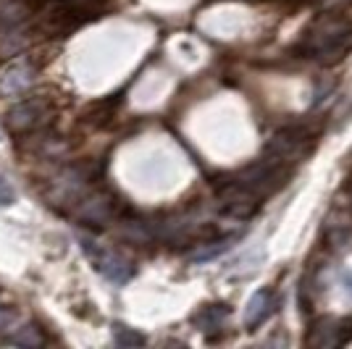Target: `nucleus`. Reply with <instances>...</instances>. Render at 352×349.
Listing matches in <instances>:
<instances>
[{"label": "nucleus", "mask_w": 352, "mask_h": 349, "mask_svg": "<svg viewBox=\"0 0 352 349\" xmlns=\"http://www.w3.org/2000/svg\"><path fill=\"white\" fill-rule=\"evenodd\" d=\"M318 142V131L310 129L308 124H292L279 129L265 145V155L281 160L287 166H294L300 160H305L316 150Z\"/></svg>", "instance_id": "2"}, {"label": "nucleus", "mask_w": 352, "mask_h": 349, "mask_svg": "<svg viewBox=\"0 0 352 349\" xmlns=\"http://www.w3.org/2000/svg\"><path fill=\"white\" fill-rule=\"evenodd\" d=\"M113 334H116V344H124V347H134V344H142L145 339L140 334H132V331H126V326H113Z\"/></svg>", "instance_id": "9"}, {"label": "nucleus", "mask_w": 352, "mask_h": 349, "mask_svg": "<svg viewBox=\"0 0 352 349\" xmlns=\"http://www.w3.org/2000/svg\"><path fill=\"white\" fill-rule=\"evenodd\" d=\"M297 53L302 58L316 60L323 69H331L352 53V16L347 14H323L297 43Z\"/></svg>", "instance_id": "1"}, {"label": "nucleus", "mask_w": 352, "mask_h": 349, "mask_svg": "<svg viewBox=\"0 0 352 349\" xmlns=\"http://www.w3.org/2000/svg\"><path fill=\"white\" fill-rule=\"evenodd\" d=\"M342 281H344L347 291H352V271H350V273H344V276H342Z\"/></svg>", "instance_id": "11"}, {"label": "nucleus", "mask_w": 352, "mask_h": 349, "mask_svg": "<svg viewBox=\"0 0 352 349\" xmlns=\"http://www.w3.org/2000/svg\"><path fill=\"white\" fill-rule=\"evenodd\" d=\"M308 344L310 347H321V349L344 344V326H342V320H334V318L318 320V323L310 328Z\"/></svg>", "instance_id": "7"}, {"label": "nucleus", "mask_w": 352, "mask_h": 349, "mask_svg": "<svg viewBox=\"0 0 352 349\" xmlns=\"http://www.w3.org/2000/svg\"><path fill=\"white\" fill-rule=\"evenodd\" d=\"M79 245H82L85 255L89 258V262H92L108 281H113V284H126V281L132 278L134 268L129 265V260H124V258L116 255L113 249L100 247V245L92 242V239H82Z\"/></svg>", "instance_id": "5"}, {"label": "nucleus", "mask_w": 352, "mask_h": 349, "mask_svg": "<svg viewBox=\"0 0 352 349\" xmlns=\"http://www.w3.org/2000/svg\"><path fill=\"white\" fill-rule=\"evenodd\" d=\"M289 176H292V166H287V163H281V160L263 153V158L255 160L245 171H239L234 179L239 184H245L250 192H255L261 200H265L274 192H279L289 181Z\"/></svg>", "instance_id": "3"}, {"label": "nucleus", "mask_w": 352, "mask_h": 349, "mask_svg": "<svg viewBox=\"0 0 352 349\" xmlns=\"http://www.w3.org/2000/svg\"><path fill=\"white\" fill-rule=\"evenodd\" d=\"M226 313H229V310H226L223 305L203 307V310L195 315V323H197V326H206V328H216L221 320L226 318Z\"/></svg>", "instance_id": "8"}, {"label": "nucleus", "mask_w": 352, "mask_h": 349, "mask_svg": "<svg viewBox=\"0 0 352 349\" xmlns=\"http://www.w3.org/2000/svg\"><path fill=\"white\" fill-rule=\"evenodd\" d=\"M216 194H219L221 210H223L226 216L239 218V221L252 218V216L261 210V205H263V200H261L255 192H250L248 187L239 184L236 179H229V181L216 184Z\"/></svg>", "instance_id": "4"}, {"label": "nucleus", "mask_w": 352, "mask_h": 349, "mask_svg": "<svg viewBox=\"0 0 352 349\" xmlns=\"http://www.w3.org/2000/svg\"><path fill=\"white\" fill-rule=\"evenodd\" d=\"M14 200H16L14 187H11L6 179H0V207H3V205H14Z\"/></svg>", "instance_id": "10"}, {"label": "nucleus", "mask_w": 352, "mask_h": 349, "mask_svg": "<svg viewBox=\"0 0 352 349\" xmlns=\"http://www.w3.org/2000/svg\"><path fill=\"white\" fill-rule=\"evenodd\" d=\"M279 307V300L271 289H261L252 294V300L248 302V310H245V328L248 331H258L265 320L271 318Z\"/></svg>", "instance_id": "6"}]
</instances>
